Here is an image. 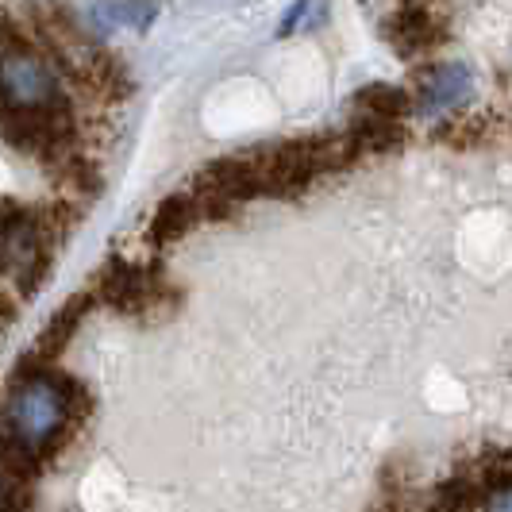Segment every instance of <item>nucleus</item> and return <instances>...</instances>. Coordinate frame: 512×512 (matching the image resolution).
<instances>
[{"label":"nucleus","mask_w":512,"mask_h":512,"mask_svg":"<svg viewBox=\"0 0 512 512\" xmlns=\"http://www.w3.org/2000/svg\"><path fill=\"white\" fill-rule=\"evenodd\" d=\"M74 389L62 374L51 370H24L4 409H0V443L12 466H31L70 424Z\"/></svg>","instance_id":"f257e3e1"},{"label":"nucleus","mask_w":512,"mask_h":512,"mask_svg":"<svg viewBox=\"0 0 512 512\" xmlns=\"http://www.w3.org/2000/svg\"><path fill=\"white\" fill-rule=\"evenodd\" d=\"M51 251L35 208L16 197H0V278H12L20 297H31L51 270Z\"/></svg>","instance_id":"f03ea898"},{"label":"nucleus","mask_w":512,"mask_h":512,"mask_svg":"<svg viewBox=\"0 0 512 512\" xmlns=\"http://www.w3.org/2000/svg\"><path fill=\"white\" fill-rule=\"evenodd\" d=\"M70 104L62 74L39 51H0V112H43Z\"/></svg>","instance_id":"7ed1b4c3"},{"label":"nucleus","mask_w":512,"mask_h":512,"mask_svg":"<svg viewBox=\"0 0 512 512\" xmlns=\"http://www.w3.org/2000/svg\"><path fill=\"white\" fill-rule=\"evenodd\" d=\"M385 39L393 43V51L401 58H420L447 39V24L432 4H405L385 24Z\"/></svg>","instance_id":"20e7f679"},{"label":"nucleus","mask_w":512,"mask_h":512,"mask_svg":"<svg viewBox=\"0 0 512 512\" xmlns=\"http://www.w3.org/2000/svg\"><path fill=\"white\" fill-rule=\"evenodd\" d=\"M470 89H474V77L462 62H439L416 74V89L409 97L420 116H436V112H447L451 104L466 101Z\"/></svg>","instance_id":"39448f33"},{"label":"nucleus","mask_w":512,"mask_h":512,"mask_svg":"<svg viewBox=\"0 0 512 512\" xmlns=\"http://www.w3.org/2000/svg\"><path fill=\"white\" fill-rule=\"evenodd\" d=\"M201 220H205L201 201L193 197V189H185V193H174V197H166V201L158 205L151 235L158 239V243H170V239L185 235V231L193 228V224H201Z\"/></svg>","instance_id":"423d86ee"},{"label":"nucleus","mask_w":512,"mask_h":512,"mask_svg":"<svg viewBox=\"0 0 512 512\" xmlns=\"http://www.w3.org/2000/svg\"><path fill=\"white\" fill-rule=\"evenodd\" d=\"M347 135L359 147V154H385V151H397L405 143V124L401 120H382V116L355 112Z\"/></svg>","instance_id":"0eeeda50"},{"label":"nucleus","mask_w":512,"mask_h":512,"mask_svg":"<svg viewBox=\"0 0 512 512\" xmlns=\"http://www.w3.org/2000/svg\"><path fill=\"white\" fill-rule=\"evenodd\" d=\"M355 112H366V116H382V120H401L412 112V97L397 85H385V81H374V85H362L355 93Z\"/></svg>","instance_id":"6e6552de"},{"label":"nucleus","mask_w":512,"mask_h":512,"mask_svg":"<svg viewBox=\"0 0 512 512\" xmlns=\"http://www.w3.org/2000/svg\"><path fill=\"white\" fill-rule=\"evenodd\" d=\"M332 4L328 0H293L285 8L282 24H278V39H293V35H312L328 24Z\"/></svg>","instance_id":"1a4fd4ad"},{"label":"nucleus","mask_w":512,"mask_h":512,"mask_svg":"<svg viewBox=\"0 0 512 512\" xmlns=\"http://www.w3.org/2000/svg\"><path fill=\"white\" fill-rule=\"evenodd\" d=\"M8 320H12V301H8L4 293H0V328H4Z\"/></svg>","instance_id":"9d476101"},{"label":"nucleus","mask_w":512,"mask_h":512,"mask_svg":"<svg viewBox=\"0 0 512 512\" xmlns=\"http://www.w3.org/2000/svg\"><path fill=\"white\" fill-rule=\"evenodd\" d=\"M497 512H512V501H509V509H497Z\"/></svg>","instance_id":"9b49d317"}]
</instances>
